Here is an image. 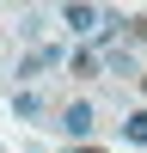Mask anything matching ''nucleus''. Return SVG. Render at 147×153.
Returning <instances> with one entry per match:
<instances>
[{
	"label": "nucleus",
	"mask_w": 147,
	"mask_h": 153,
	"mask_svg": "<svg viewBox=\"0 0 147 153\" xmlns=\"http://www.w3.org/2000/svg\"><path fill=\"white\" fill-rule=\"evenodd\" d=\"M61 135H74V141H80V135H92V104H80V98H74V104L61 110Z\"/></svg>",
	"instance_id": "nucleus-1"
},
{
	"label": "nucleus",
	"mask_w": 147,
	"mask_h": 153,
	"mask_svg": "<svg viewBox=\"0 0 147 153\" xmlns=\"http://www.w3.org/2000/svg\"><path fill=\"white\" fill-rule=\"evenodd\" d=\"M61 25H74V31H98V6H68V12H61Z\"/></svg>",
	"instance_id": "nucleus-2"
},
{
	"label": "nucleus",
	"mask_w": 147,
	"mask_h": 153,
	"mask_svg": "<svg viewBox=\"0 0 147 153\" xmlns=\"http://www.w3.org/2000/svg\"><path fill=\"white\" fill-rule=\"evenodd\" d=\"M12 110H19V123H24V117H43V98H37V92H19Z\"/></svg>",
	"instance_id": "nucleus-4"
},
{
	"label": "nucleus",
	"mask_w": 147,
	"mask_h": 153,
	"mask_svg": "<svg viewBox=\"0 0 147 153\" xmlns=\"http://www.w3.org/2000/svg\"><path fill=\"white\" fill-rule=\"evenodd\" d=\"M141 92H147V74H141Z\"/></svg>",
	"instance_id": "nucleus-5"
},
{
	"label": "nucleus",
	"mask_w": 147,
	"mask_h": 153,
	"mask_svg": "<svg viewBox=\"0 0 147 153\" xmlns=\"http://www.w3.org/2000/svg\"><path fill=\"white\" fill-rule=\"evenodd\" d=\"M122 135H129L135 147H147V110H129V117H122Z\"/></svg>",
	"instance_id": "nucleus-3"
}]
</instances>
